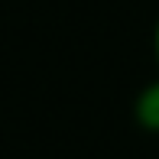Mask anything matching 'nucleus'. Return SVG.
<instances>
[{
    "label": "nucleus",
    "instance_id": "nucleus-1",
    "mask_svg": "<svg viewBox=\"0 0 159 159\" xmlns=\"http://www.w3.org/2000/svg\"><path fill=\"white\" fill-rule=\"evenodd\" d=\"M133 114H136V124L149 133H159V78L149 81L146 88L136 94V104H133Z\"/></svg>",
    "mask_w": 159,
    "mask_h": 159
},
{
    "label": "nucleus",
    "instance_id": "nucleus-2",
    "mask_svg": "<svg viewBox=\"0 0 159 159\" xmlns=\"http://www.w3.org/2000/svg\"><path fill=\"white\" fill-rule=\"evenodd\" d=\"M153 46H156V62H159V20H156V36H153Z\"/></svg>",
    "mask_w": 159,
    "mask_h": 159
}]
</instances>
